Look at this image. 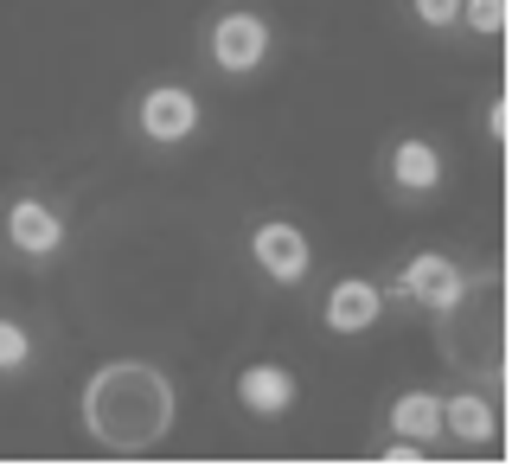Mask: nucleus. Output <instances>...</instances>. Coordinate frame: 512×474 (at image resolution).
I'll use <instances>...</instances> for the list:
<instances>
[{
	"label": "nucleus",
	"mask_w": 512,
	"mask_h": 474,
	"mask_svg": "<svg viewBox=\"0 0 512 474\" xmlns=\"http://www.w3.org/2000/svg\"><path fill=\"white\" fill-rule=\"evenodd\" d=\"M77 430L103 455H154L180 430V385L160 359H103L77 385Z\"/></svg>",
	"instance_id": "nucleus-1"
},
{
	"label": "nucleus",
	"mask_w": 512,
	"mask_h": 474,
	"mask_svg": "<svg viewBox=\"0 0 512 474\" xmlns=\"http://www.w3.org/2000/svg\"><path fill=\"white\" fill-rule=\"evenodd\" d=\"M276 58H282V26L256 0H218L192 26V65L218 90H250L263 71H276Z\"/></svg>",
	"instance_id": "nucleus-2"
},
{
	"label": "nucleus",
	"mask_w": 512,
	"mask_h": 474,
	"mask_svg": "<svg viewBox=\"0 0 512 474\" xmlns=\"http://www.w3.org/2000/svg\"><path fill=\"white\" fill-rule=\"evenodd\" d=\"M378 282H384V302H391V314H410V321H442V314H455L468 295L493 289L500 270H493V263L461 257V250L423 244V250H404L391 270H378Z\"/></svg>",
	"instance_id": "nucleus-3"
},
{
	"label": "nucleus",
	"mask_w": 512,
	"mask_h": 474,
	"mask_svg": "<svg viewBox=\"0 0 512 474\" xmlns=\"http://www.w3.org/2000/svg\"><path fill=\"white\" fill-rule=\"evenodd\" d=\"M77 244L71 199L45 180H13L0 193V263L20 276H52Z\"/></svg>",
	"instance_id": "nucleus-4"
},
{
	"label": "nucleus",
	"mask_w": 512,
	"mask_h": 474,
	"mask_svg": "<svg viewBox=\"0 0 512 474\" xmlns=\"http://www.w3.org/2000/svg\"><path fill=\"white\" fill-rule=\"evenodd\" d=\"M122 135L141 154H192L212 135V97L192 77H141L122 103Z\"/></svg>",
	"instance_id": "nucleus-5"
},
{
	"label": "nucleus",
	"mask_w": 512,
	"mask_h": 474,
	"mask_svg": "<svg viewBox=\"0 0 512 474\" xmlns=\"http://www.w3.org/2000/svg\"><path fill=\"white\" fill-rule=\"evenodd\" d=\"M244 270L269 295H308L320 276V244L295 212H256L244 225Z\"/></svg>",
	"instance_id": "nucleus-6"
},
{
	"label": "nucleus",
	"mask_w": 512,
	"mask_h": 474,
	"mask_svg": "<svg viewBox=\"0 0 512 474\" xmlns=\"http://www.w3.org/2000/svg\"><path fill=\"white\" fill-rule=\"evenodd\" d=\"M448 186H455V154H448L442 135L429 129H397L378 141V193L397 205V212H423L436 205Z\"/></svg>",
	"instance_id": "nucleus-7"
},
{
	"label": "nucleus",
	"mask_w": 512,
	"mask_h": 474,
	"mask_svg": "<svg viewBox=\"0 0 512 474\" xmlns=\"http://www.w3.org/2000/svg\"><path fill=\"white\" fill-rule=\"evenodd\" d=\"M384 321H397L384 302V282L365 270H340V276H314V334L327 340H365Z\"/></svg>",
	"instance_id": "nucleus-8"
},
{
	"label": "nucleus",
	"mask_w": 512,
	"mask_h": 474,
	"mask_svg": "<svg viewBox=\"0 0 512 474\" xmlns=\"http://www.w3.org/2000/svg\"><path fill=\"white\" fill-rule=\"evenodd\" d=\"M506 436L500 391L474 372H455V385H442V449L455 455H487Z\"/></svg>",
	"instance_id": "nucleus-9"
},
{
	"label": "nucleus",
	"mask_w": 512,
	"mask_h": 474,
	"mask_svg": "<svg viewBox=\"0 0 512 474\" xmlns=\"http://www.w3.org/2000/svg\"><path fill=\"white\" fill-rule=\"evenodd\" d=\"M224 398H231V410L244 423H256V430H276V423H288L301 410V372L288 366V359H244V366L231 372V385H224Z\"/></svg>",
	"instance_id": "nucleus-10"
},
{
	"label": "nucleus",
	"mask_w": 512,
	"mask_h": 474,
	"mask_svg": "<svg viewBox=\"0 0 512 474\" xmlns=\"http://www.w3.org/2000/svg\"><path fill=\"white\" fill-rule=\"evenodd\" d=\"M52 366V327L20 302H0V391L32 385Z\"/></svg>",
	"instance_id": "nucleus-11"
},
{
	"label": "nucleus",
	"mask_w": 512,
	"mask_h": 474,
	"mask_svg": "<svg viewBox=\"0 0 512 474\" xmlns=\"http://www.w3.org/2000/svg\"><path fill=\"white\" fill-rule=\"evenodd\" d=\"M372 436H404L416 449H436L442 455V385H397L384 391Z\"/></svg>",
	"instance_id": "nucleus-12"
},
{
	"label": "nucleus",
	"mask_w": 512,
	"mask_h": 474,
	"mask_svg": "<svg viewBox=\"0 0 512 474\" xmlns=\"http://www.w3.org/2000/svg\"><path fill=\"white\" fill-rule=\"evenodd\" d=\"M506 20H512L506 0H461L455 45H500V39H506Z\"/></svg>",
	"instance_id": "nucleus-13"
},
{
	"label": "nucleus",
	"mask_w": 512,
	"mask_h": 474,
	"mask_svg": "<svg viewBox=\"0 0 512 474\" xmlns=\"http://www.w3.org/2000/svg\"><path fill=\"white\" fill-rule=\"evenodd\" d=\"M397 13H404V26H410V33H423V39H442V45H455V20H461V0H397Z\"/></svg>",
	"instance_id": "nucleus-14"
},
{
	"label": "nucleus",
	"mask_w": 512,
	"mask_h": 474,
	"mask_svg": "<svg viewBox=\"0 0 512 474\" xmlns=\"http://www.w3.org/2000/svg\"><path fill=\"white\" fill-rule=\"evenodd\" d=\"M365 462H378V468H429L436 449H416L404 436H365Z\"/></svg>",
	"instance_id": "nucleus-15"
},
{
	"label": "nucleus",
	"mask_w": 512,
	"mask_h": 474,
	"mask_svg": "<svg viewBox=\"0 0 512 474\" xmlns=\"http://www.w3.org/2000/svg\"><path fill=\"white\" fill-rule=\"evenodd\" d=\"M480 129H487V148L506 154V90H493L487 109H480Z\"/></svg>",
	"instance_id": "nucleus-16"
}]
</instances>
